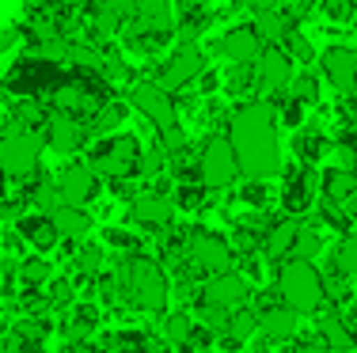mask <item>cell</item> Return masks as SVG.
<instances>
[{
    "label": "cell",
    "mask_w": 357,
    "mask_h": 353,
    "mask_svg": "<svg viewBox=\"0 0 357 353\" xmlns=\"http://www.w3.org/2000/svg\"><path fill=\"white\" fill-rule=\"evenodd\" d=\"M20 42H23V27H4V31H0V54L15 49Z\"/></svg>",
    "instance_id": "obj_46"
},
{
    "label": "cell",
    "mask_w": 357,
    "mask_h": 353,
    "mask_svg": "<svg viewBox=\"0 0 357 353\" xmlns=\"http://www.w3.org/2000/svg\"><path fill=\"white\" fill-rule=\"evenodd\" d=\"M126 114H130V103H126V99H118V95H114V99H107V103L88 118L91 137H99V133H118V125L126 122Z\"/></svg>",
    "instance_id": "obj_27"
},
{
    "label": "cell",
    "mask_w": 357,
    "mask_h": 353,
    "mask_svg": "<svg viewBox=\"0 0 357 353\" xmlns=\"http://www.w3.org/2000/svg\"><path fill=\"white\" fill-rule=\"evenodd\" d=\"M296 353H335V350H331L327 342H304V346L296 350Z\"/></svg>",
    "instance_id": "obj_48"
},
{
    "label": "cell",
    "mask_w": 357,
    "mask_h": 353,
    "mask_svg": "<svg viewBox=\"0 0 357 353\" xmlns=\"http://www.w3.org/2000/svg\"><path fill=\"white\" fill-rule=\"evenodd\" d=\"M296 72V61L285 54V46H262L259 61H255V77H259V95H282L289 91V80Z\"/></svg>",
    "instance_id": "obj_13"
},
{
    "label": "cell",
    "mask_w": 357,
    "mask_h": 353,
    "mask_svg": "<svg viewBox=\"0 0 357 353\" xmlns=\"http://www.w3.org/2000/svg\"><path fill=\"white\" fill-rule=\"evenodd\" d=\"M335 266L357 281V232L342 235V243H338V251H335Z\"/></svg>",
    "instance_id": "obj_39"
},
{
    "label": "cell",
    "mask_w": 357,
    "mask_h": 353,
    "mask_svg": "<svg viewBox=\"0 0 357 353\" xmlns=\"http://www.w3.org/2000/svg\"><path fill=\"white\" fill-rule=\"evenodd\" d=\"M42 133H46V148H50V152H57V156H76L91 141L88 122L76 118V114H69V111H50Z\"/></svg>",
    "instance_id": "obj_11"
},
{
    "label": "cell",
    "mask_w": 357,
    "mask_h": 353,
    "mask_svg": "<svg viewBox=\"0 0 357 353\" xmlns=\"http://www.w3.org/2000/svg\"><path fill=\"white\" fill-rule=\"evenodd\" d=\"M65 72L69 69L61 61L38 54V49H23L0 77H4V88L12 91V99H50L61 88Z\"/></svg>",
    "instance_id": "obj_3"
},
{
    "label": "cell",
    "mask_w": 357,
    "mask_h": 353,
    "mask_svg": "<svg viewBox=\"0 0 357 353\" xmlns=\"http://www.w3.org/2000/svg\"><path fill=\"white\" fill-rule=\"evenodd\" d=\"M270 107H274V114H278V125H285V130H301L304 118H308V107H304L296 95H289V91L270 95Z\"/></svg>",
    "instance_id": "obj_30"
},
{
    "label": "cell",
    "mask_w": 357,
    "mask_h": 353,
    "mask_svg": "<svg viewBox=\"0 0 357 353\" xmlns=\"http://www.w3.org/2000/svg\"><path fill=\"white\" fill-rule=\"evenodd\" d=\"M198 179L206 182L209 190H228L236 179H240V159H236V148L228 141L225 130L209 133L198 148Z\"/></svg>",
    "instance_id": "obj_7"
},
{
    "label": "cell",
    "mask_w": 357,
    "mask_h": 353,
    "mask_svg": "<svg viewBox=\"0 0 357 353\" xmlns=\"http://www.w3.org/2000/svg\"><path fill=\"white\" fill-rule=\"evenodd\" d=\"M50 277H54V266H50L46 258H27V262H20V281L27 285V289H42V285H50Z\"/></svg>",
    "instance_id": "obj_35"
},
{
    "label": "cell",
    "mask_w": 357,
    "mask_h": 353,
    "mask_svg": "<svg viewBox=\"0 0 357 353\" xmlns=\"http://www.w3.org/2000/svg\"><path fill=\"white\" fill-rule=\"evenodd\" d=\"M251 353H262V350H251Z\"/></svg>",
    "instance_id": "obj_51"
},
{
    "label": "cell",
    "mask_w": 357,
    "mask_h": 353,
    "mask_svg": "<svg viewBox=\"0 0 357 353\" xmlns=\"http://www.w3.org/2000/svg\"><path fill=\"white\" fill-rule=\"evenodd\" d=\"M301 27V19L293 15V8H270V12H255V31L262 35L266 46H282V42Z\"/></svg>",
    "instance_id": "obj_22"
},
{
    "label": "cell",
    "mask_w": 357,
    "mask_h": 353,
    "mask_svg": "<svg viewBox=\"0 0 357 353\" xmlns=\"http://www.w3.org/2000/svg\"><path fill=\"white\" fill-rule=\"evenodd\" d=\"M316 194H319V175L312 164H301V167H289L285 171V187H282V205L289 217H301L316 205Z\"/></svg>",
    "instance_id": "obj_15"
},
{
    "label": "cell",
    "mask_w": 357,
    "mask_h": 353,
    "mask_svg": "<svg viewBox=\"0 0 357 353\" xmlns=\"http://www.w3.org/2000/svg\"><path fill=\"white\" fill-rule=\"evenodd\" d=\"M323 251V235L316 224H301L296 232V243H293V258H316Z\"/></svg>",
    "instance_id": "obj_37"
},
{
    "label": "cell",
    "mask_w": 357,
    "mask_h": 353,
    "mask_svg": "<svg viewBox=\"0 0 357 353\" xmlns=\"http://www.w3.org/2000/svg\"><path fill=\"white\" fill-rule=\"evenodd\" d=\"M251 297V285L243 274L236 270H220V274H209L206 285H202L198 300H206V304H217L225 308V312H236V308H243Z\"/></svg>",
    "instance_id": "obj_14"
},
{
    "label": "cell",
    "mask_w": 357,
    "mask_h": 353,
    "mask_svg": "<svg viewBox=\"0 0 357 353\" xmlns=\"http://www.w3.org/2000/svg\"><path fill=\"white\" fill-rule=\"evenodd\" d=\"M175 209H186V213H198V209L209 205V187L202 179H190V182H178L175 187Z\"/></svg>",
    "instance_id": "obj_32"
},
{
    "label": "cell",
    "mask_w": 357,
    "mask_h": 353,
    "mask_svg": "<svg viewBox=\"0 0 357 353\" xmlns=\"http://www.w3.org/2000/svg\"><path fill=\"white\" fill-rule=\"evenodd\" d=\"M331 148H335V141L323 133L319 122H304L301 130H293V152H296V164H323V159L331 156Z\"/></svg>",
    "instance_id": "obj_20"
},
{
    "label": "cell",
    "mask_w": 357,
    "mask_h": 353,
    "mask_svg": "<svg viewBox=\"0 0 357 353\" xmlns=\"http://www.w3.org/2000/svg\"><path fill=\"white\" fill-rule=\"evenodd\" d=\"M323 84L338 91V95H354L357 91V49L354 46H327L316 57Z\"/></svg>",
    "instance_id": "obj_12"
},
{
    "label": "cell",
    "mask_w": 357,
    "mask_h": 353,
    "mask_svg": "<svg viewBox=\"0 0 357 353\" xmlns=\"http://www.w3.org/2000/svg\"><path fill=\"white\" fill-rule=\"evenodd\" d=\"M42 152H46V133L42 130H15V125H4L0 133V171L8 179H27V175L38 171Z\"/></svg>",
    "instance_id": "obj_6"
},
{
    "label": "cell",
    "mask_w": 357,
    "mask_h": 353,
    "mask_svg": "<svg viewBox=\"0 0 357 353\" xmlns=\"http://www.w3.org/2000/svg\"><path fill=\"white\" fill-rule=\"evenodd\" d=\"M289 95H296L304 107H319V99H323V77H319V72H308V69L293 72V80H289Z\"/></svg>",
    "instance_id": "obj_31"
},
{
    "label": "cell",
    "mask_w": 357,
    "mask_h": 353,
    "mask_svg": "<svg viewBox=\"0 0 357 353\" xmlns=\"http://www.w3.org/2000/svg\"><path fill=\"white\" fill-rule=\"evenodd\" d=\"M278 297L285 300L293 312L301 315H316L327 304V292H323V274L316 270L312 258H289L278 270Z\"/></svg>",
    "instance_id": "obj_5"
},
{
    "label": "cell",
    "mask_w": 357,
    "mask_h": 353,
    "mask_svg": "<svg viewBox=\"0 0 357 353\" xmlns=\"http://www.w3.org/2000/svg\"><path fill=\"white\" fill-rule=\"evenodd\" d=\"M319 338L327 342L335 353H350V350L357 346V338L350 334V323H346L342 315H335V312L319 319Z\"/></svg>",
    "instance_id": "obj_28"
},
{
    "label": "cell",
    "mask_w": 357,
    "mask_h": 353,
    "mask_svg": "<svg viewBox=\"0 0 357 353\" xmlns=\"http://www.w3.org/2000/svg\"><path fill=\"white\" fill-rule=\"evenodd\" d=\"M103 240H107V247L122 251V255H137V251H141V240L133 232H126V228H107Z\"/></svg>",
    "instance_id": "obj_40"
},
{
    "label": "cell",
    "mask_w": 357,
    "mask_h": 353,
    "mask_svg": "<svg viewBox=\"0 0 357 353\" xmlns=\"http://www.w3.org/2000/svg\"><path fill=\"white\" fill-rule=\"evenodd\" d=\"M255 331H259V315H255V308L243 304V308H236V312L228 315V331L225 334H232V338L243 342V338H251Z\"/></svg>",
    "instance_id": "obj_36"
},
{
    "label": "cell",
    "mask_w": 357,
    "mask_h": 353,
    "mask_svg": "<svg viewBox=\"0 0 357 353\" xmlns=\"http://www.w3.org/2000/svg\"><path fill=\"white\" fill-rule=\"evenodd\" d=\"M76 270H80L84 277H96V274H103V262H107V251L99 247V243H80L76 247Z\"/></svg>",
    "instance_id": "obj_34"
},
{
    "label": "cell",
    "mask_w": 357,
    "mask_h": 353,
    "mask_svg": "<svg viewBox=\"0 0 357 353\" xmlns=\"http://www.w3.org/2000/svg\"><path fill=\"white\" fill-rule=\"evenodd\" d=\"M217 88H220V77H217L213 69H202V77H198V91H202V99H209Z\"/></svg>",
    "instance_id": "obj_45"
},
{
    "label": "cell",
    "mask_w": 357,
    "mask_h": 353,
    "mask_svg": "<svg viewBox=\"0 0 357 353\" xmlns=\"http://www.w3.org/2000/svg\"><path fill=\"white\" fill-rule=\"evenodd\" d=\"M262 46H266V42L255 31V23H236V27H228L217 42L220 57H228L232 65H255L262 54Z\"/></svg>",
    "instance_id": "obj_19"
},
{
    "label": "cell",
    "mask_w": 357,
    "mask_h": 353,
    "mask_svg": "<svg viewBox=\"0 0 357 353\" xmlns=\"http://www.w3.org/2000/svg\"><path fill=\"white\" fill-rule=\"evenodd\" d=\"M342 205H346V213H350V221L357 224V187H354V194H350V198H346V201H342Z\"/></svg>",
    "instance_id": "obj_49"
},
{
    "label": "cell",
    "mask_w": 357,
    "mask_h": 353,
    "mask_svg": "<svg viewBox=\"0 0 357 353\" xmlns=\"http://www.w3.org/2000/svg\"><path fill=\"white\" fill-rule=\"evenodd\" d=\"M282 46H285V54L293 57L296 65H304V69H308V65H312V61H316V57H319L316 49H312V42H308V38L301 35V27H296L293 35H289V38L282 42Z\"/></svg>",
    "instance_id": "obj_38"
},
{
    "label": "cell",
    "mask_w": 357,
    "mask_h": 353,
    "mask_svg": "<svg viewBox=\"0 0 357 353\" xmlns=\"http://www.w3.org/2000/svg\"><path fill=\"white\" fill-rule=\"evenodd\" d=\"M57 190H61V201L69 205H88V201L99 198V175L91 171V164H65L57 171Z\"/></svg>",
    "instance_id": "obj_18"
},
{
    "label": "cell",
    "mask_w": 357,
    "mask_h": 353,
    "mask_svg": "<svg viewBox=\"0 0 357 353\" xmlns=\"http://www.w3.org/2000/svg\"><path fill=\"white\" fill-rule=\"evenodd\" d=\"M240 201H243V205H251V209L266 205V179H248V182H243Z\"/></svg>",
    "instance_id": "obj_43"
},
{
    "label": "cell",
    "mask_w": 357,
    "mask_h": 353,
    "mask_svg": "<svg viewBox=\"0 0 357 353\" xmlns=\"http://www.w3.org/2000/svg\"><path fill=\"white\" fill-rule=\"evenodd\" d=\"M232 243L225 235L209 232V228H190L186 232V266L194 274L209 277V274H220V270H232Z\"/></svg>",
    "instance_id": "obj_8"
},
{
    "label": "cell",
    "mask_w": 357,
    "mask_h": 353,
    "mask_svg": "<svg viewBox=\"0 0 357 353\" xmlns=\"http://www.w3.org/2000/svg\"><path fill=\"white\" fill-rule=\"evenodd\" d=\"M243 8H251V12H270V8H282L285 0H240Z\"/></svg>",
    "instance_id": "obj_47"
},
{
    "label": "cell",
    "mask_w": 357,
    "mask_h": 353,
    "mask_svg": "<svg viewBox=\"0 0 357 353\" xmlns=\"http://www.w3.org/2000/svg\"><path fill=\"white\" fill-rule=\"evenodd\" d=\"M126 103H130L141 118H149L156 130H167V125L178 122V103L160 80H133L130 88H126Z\"/></svg>",
    "instance_id": "obj_9"
},
{
    "label": "cell",
    "mask_w": 357,
    "mask_h": 353,
    "mask_svg": "<svg viewBox=\"0 0 357 353\" xmlns=\"http://www.w3.org/2000/svg\"><path fill=\"white\" fill-rule=\"evenodd\" d=\"M99 323V312L96 308H88V304H80V308H73V323H69V334H88L91 327Z\"/></svg>",
    "instance_id": "obj_44"
},
{
    "label": "cell",
    "mask_w": 357,
    "mask_h": 353,
    "mask_svg": "<svg viewBox=\"0 0 357 353\" xmlns=\"http://www.w3.org/2000/svg\"><path fill=\"white\" fill-rule=\"evenodd\" d=\"M130 221L144 232H167L175 221V201L167 194H160V190H141L130 201Z\"/></svg>",
    "instance_id": "obj_16"
},
{
    "label": "cell",
    "mask_w": 357,
    "mask_h": 353,
    "mask_svg": "<svg viewBox=\"0 0 357 353\" xmlns=\"http://www.w3.org/2000/svg\"><path fill=\"white\" fill-rule=\"evenodd\" d=\"M50 118V103L46 99H12V122L15 130H42Z\"/></svg>",
    "instance_id": "obj_26"
},
{
    "label": "cell",
    "mask_w": 357,
    "mask_h": 353,
    "mask_svg": "<svg viewBox=\"0 0 357 353\" xmlns=\"http://www.w3.org/2000/svg\"><path fill=\"white\" fill-rule=\"evenodd\" d=\"M202 69H206V49H202L198 42H175L167 61L160 65V84H164L167 91H175V88L183 91L202 77Z\"/></svg>",
    "instance_id": "obj_10"
},
{
    "label": "cell",
    "mask_w": 357,
    "mask_h": 353,
    "mask_svg": "<svg viewBox=\"0 0 357 353\" xmlns=\"http://www.w3.org/2000/svg\"><path fill=\"white\" fill-rule=\"evenodd\" d=\"M296 232H301V217H282L274 221L266 232H262V258L266 262H285L293 255V243H296Z\"/></svg>",
    "instance_id": "obj_21"
},
{
    "label": "cell",
    "mask_w": 357,
    "mask_h": 353,
    "mask_svg": "<svg viewBox=\"0 0 357 353\" xmlns=\"http://www.w3.org/2000/svg\"><path fill=\"white\" fill-rule=\"evenodd\" d=\"M0 133H4V114H0Z\"/></svg>",
    "instance_id": "obj_50"
},
{
    "label": "cell",
    "mask_w": 357,
    "mask_h": 353,
    "mask_svg": "<svg viewBox=\"0 0 357 353\" xmlns=\"http://www.w3.org/2000/svg\"><path fill=\"white\" fill-rule=\"evenodd\" d=\"M225 84V91L232 99H255V91H259V77H255V65H232V69H228V77L220 80Z\"/></svg>",
    "instance_id": "obj_29"
},
{
    "label": "cell",
    "mask_w": 357,
    "mask_h": 353,
    "mask_svg": "<svg viewBox=\"0 0 357 353\" xmlns=\"http://www.w3.org/2000/svg\"><path fill=\"white\" fill-rule=\"evenodd\" d=\"M50 221H54V228L61 240H84V235L91 232V217L84 205H69V201H61V205L50 213Z\"/></svg>",
    "instance_id": "obj_24"
},
{
    "label": "cell",
    "mask_w": 357,
    "mask_h": 353,
    "mask_svg": "<svg viewBox=\"0 0 357 353\" xmlns=\"http://www.w3.org/2000/svg\"><path fill=\"white\" fill-rule=\"evenodd\" d=\"M194 327H198V323H194L190 312H172V315L164 319V331H160V338H164L167 346L178 350V346H186V342H190Z\"/></svg>",
    "instance_id": "obj_33"
},
{
    "label": "cell",
    "mask_w": 357,
    "mask_h": 353,
    "mask_svg": "<svg viewBox=\"0 0 357 353\" xmlns=\"http://www.w3.org/2000/svg\"><path fill=\"white\" fill-rule=\"evenodd\" d=\"M225 133L236 148L243 179H274L282 171V141H278V114L270 99H243L228 111Z\"/></svg>",
    "instance_id": "obj_1"
},
{
    "label": "cell",
    "mask_w": 357,
    "mask_h": 353,
    "mask_svg": "<svg viewBox=\"0 0 357 353\" xmlns=\"http://www.w3.org/2000/svg\"><path fill=\"white\" fill-rule=\"evenodd\" d=\"M319 12L327 15L331 23H350L357 15V0H323Z\"/></svg>",
    "instance_id": "obj_41"
},
{
    "label": "cell",
    "mask_w": 357,
    "mask_h": 353,
    "mask_svg": "<svg viewBox=\"0 0 357 353\" xmlns=\"http://www.w3.org/2000/svg\"><path fill=\"white\" fill-rule=\"evenodd\" d=\"M354 187H357V171H354V167L335 164V167H327V171L319 175V194L327 201H338V205L354 194Z\"/></svg>",
    "instance_id": "obj_25"
},
{
    "label": "cell",
    "mask_w": 357,
    "mask_h": 353,
    "mask_svg": "<svg viewBox=\"0 0 357 353\" xmlns=\"http://www.w3.org/2000/svg\"><path fill=\"white\" fill-rule=\"evenodd\" d=\"M46 292H50V304L54 308H73V297H76V289H73V281H65V277H50V285H46Z\"/></svg>",
    "instance_id": "obj_42"
},
{
    "label": "cell",
    "mask_w": 357,
    "mask_h": 353,
    "mask_svg": "<svg viewBox=\"0 0 357 353\" xmlns=\"http://www.w3.org/2000/svg\"><path fill=\"white\" fill-rule=\"evenodd\" d=\"M15 228H20V235L35 251H50L57 240H61L57 228H54V221H50V213H23L20 221H15Z\"/></svg>",
    "instance_id": "obj_23"
},
{
    "label": "cell",
    "mask_w": 357,
    "mask_h": 353,
    "mask_svg": "<svg viewBox=\"0 0 357 353\" xmlns=\"http://www.w3.org/2000/svg\"><path fill=\"white\" fill-rule=\"evenodd\" d=\"M118 281H122V292L130 304H137L141 312H164L167 297H172V285H167V274L156 258L149 255H126L118 262Z\"/></svg>",
    "instance_id": "obj_2"
},
{
    "label": "cell",
    "mask_w": 357,
    "mask_h": 353,
    "mask_svg": "<svg viewBox=\"0 0 357 353\" xmlns=\"http://www.w3.org/2000/svg\"><path fill=\"white\" fill-rule=\"evenodd\" d=\"M255 315H259V331L266 334L270 342H289L296 334V323H301V312H293L285 300H282V304H274L270 292H262V297H259Z\"/></svg>",
    "instance_id": "obj_17"
},
{
    "label": "cell",
    "mask_w": 357,
    "mask_h": 353,
    "mask_svg": "<svg viewBox=\"0 0 357 353\" xmlns=\"http://www.w3.org/2000/svg\"><path fill=\"white\" fill-rule=\"evenodd\" d=\"M141 137L133 133H99L88 148V164L99 179H141Z\"/></svg>",
    "instance_id": "obj_4"
}]
</instances>
